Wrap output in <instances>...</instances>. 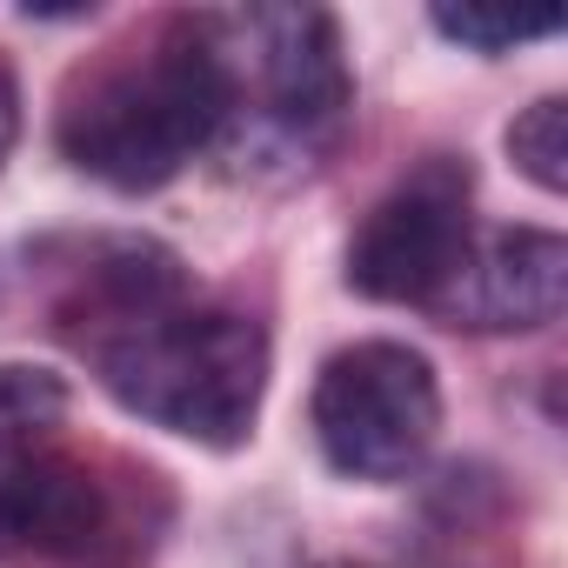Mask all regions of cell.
<instances>
[{
	"instance_id": "cell-1",
	"label": "cell",
	"mask_w": 568,
	"mask_h": 568,
	"mask_svg": "<svg viewBox=\"0 0 568 568\" xmlns=\"http://www.w3.org/2000/svg\"><path fill=\"white\" fill-rule=\"evenodd\" d=\"M88 322V362L128 415L201 448H234L254 435L267 395V335L247 315L187 302L174 254L128 241L94 261Z\"/></svg>"
},
{
	"instance_id": "cell-2",
	"label": "cell",
	"mask_w": 568,
	"mask_h": 568,
	"mask_svg": "<svg viewBox=\"0 0 568 568\" xmlns=\"http://www.w3.org/2000/svg\"><path fill=\"white\" fill-rule=\"evenodd\" d=\"M227 114H234V61L221 21L174 14L148 41L114 48L108 61L74 74L54 141L81 174L121 194H148L174 181L227 128Z\"/></svg>"
},
{
	"instance_id": "cell-3",
	"label": "cell",
	"mask_w": 568,
	"mask_h": 568,
	"mask_svg": "<svg viewBox=\"0 0 568 568\" xmlns=\"http://www.w3.org/2000/svg\"><path fill=\"white\" fill-rule=\"evenodd\" d=\"M308 415L328 468L348 481H402L442 428V388L422 348L355 342L322 362Z\"/></svg>"
},
{
	"instance_id": "cell-4",
	"label": "cell",
	"mask_w": 568,
	"mask_h": 568,
	"mask_svg": "<svg viewBox=\"0 0 568 568\" xmlns=\"http://www.w3.org/2000/svg\"><path fill=\"white\" fill-rule=\"evenodd\" d=\"M141 548L128 495L54 442L0 455V568H121Z\"/></svg>"
},
{
	"instance_id": "cell-5",
	"label": "cell",
	"mask_w": 568,
	"mask_h": 568,
	"mask_svg": "<svg viewBox=\"0 0 568 568\" xmlns=\"http://www.w3.org/2000/svg\"><path fill=\"white\" fill-rule=\"evenodd\" d=\"M468 194H475V181L448 154H428L415 174H402L348 241V288L368 302L435 308V295L455 281V267L475 241Z\"/></svg>"
},
{
	"instance_id": "cell-6",
	"label": "cell",
	"mask_w": 568,
	"mask_h": 568,
	"mask_svg": "<svg viewBox=\"0 0 568 568\" xmlns=\"http://www.w3.org/2000/svg\"><path fill=\"white\" fill-rule=\"evenodd\" d=\"M568 302V241L548 227H495L475 234L455 281L435 295V315L481 335L548 328Z\"/></svg>"
},
{
	"instance_id": "cell-7",
	"label": "cell",
	"mask_w": 568,
	"mask_h": 568,
	"mask_svg": "<svg viewBox=\"0 0 568 568\" xmlns=\"http://www.w3.org/2000/svg\"><path fill=\"white\" fill-rule=\"evenodd\" d=\"M234 28L247 34L267 114L288 134L308 141V134H328L348 114L355 81H348V61H342L335 14H322V8H261V14H247Z\"/></svg>"
},
{
	"instance_id": "cell-8",
	"label": "cell",
	"mask_w": 568,
	"mask_h": 568,
	"mask_svg": "<svg viewBox=\"0 0 568 568\" xmlns=\"http://www.w3.org/2000/svg\"><path fill=\"white\" fill-rule=\"evenodd\" d=\"M61 415H68V382L61 375L0 362V455L28 448V442H48Z\"/></svg>"
},
{
	"instance_id": "cell-9",
	"label": "cell",
	"mask_w": 568,
	"mask_h": 568,
	"mask_svg": "<svg viewBox=\"0 0 568 568\" xmlns=\"http://www.w3.org/2000/svg\"><path fill=\"white\" fill-rule=\"evenodd\" d=\"M508 154H515V168L535 187L561 194L568 187V101L561 94H541L535 108H521L508 121Z\"/></svg>"
},
{
	"instance_id": "cell-10",
	"label": "cell",
	"mask_w": 568,
	"mask_h": 568,
	"mask_svg": "<svg viewBox=\"0 0 568 568\" xmlns=\"http://www.w3.org/2000/svg\"><path fill=\"white\" fill-rule=\"evenodd\" d=\"M435 28L475 54H508L521 41H541L561 28V14H515V8H435Z\"/></svg>"
},
{
	"instance_id": "cell-11",
	"label": "cell",
	"mask_w": 568,
	"mask_h": 568,
	"mask_svg": "<svg viewBox=\"0 0 568 568\" xmlns=\"http://www.w3.org/2000/svg\"><path fill=\"white\" fill-rule=\"evenodd\" d=\"M14 134H21V88H14L8 61H0V161L14 154Z\"/></svg>"
}]
</instances>
